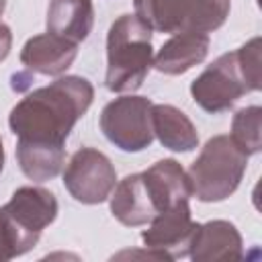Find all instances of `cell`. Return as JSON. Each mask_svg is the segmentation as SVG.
Here are the masks:
<instances>
[{"instance_id": "obj_15", "label": "cell", "mask_w": 262, "mask_h": 262, "mask_svg": "<svg viewBox=\"0 0 262 262\" xmlns=\"http://www.w3.org/2000/svg\"><path fill=\"white\" fill-rule=\"evenodd\" d=\"M45 27L47 33L80 45L94 27L92 0H49Z\"/></svg>"}, {"instance_id": "obj_12", "label": "cell", "mask_w": 262, "mask_h": 262, "mask_svg": "<svg viewBox=\"0 0 262 262\" xmlns=\"http://www.w3.org/2000/svg\"><path fill=\"white\" fill-rule=\"evenodd\" d=\"M141 176L158 213L180 201H190L192 196L188 174L174 158L158 160L145 172H141Z\"/></svg>"}, {"instance_id": "obj_5", "label": "cell", "mask_w": 262, "mask_h": 262, "mask_svg": "<svg viewBox=\"0 0 262 262\" xmlns=\"http://www.w3.org/2000/svg\"><path fill=\"white\" fill-rule=\"evenodd\" d=\"M57 211L55 194L41 186H20L0 207V215L16 237L20 256L37 246L43 229L55 221Z\"/></svg>"}, {"instance_id": "obj_8", "label": "cell", "mask_w": 262, "mask_h": 262, "mask_svg": "<svg viewBox=\"0 0 262 262\" xmlns=\"http://www.w3.org/2000/svg\"><path fill=\"white\" fill-rule=\"evenodd\" d=\"M117 184L113 162L94 147H80L72 154L63 170V186L82 205L104 203Z\"/></svg>"}, {"instance_id": "obj_16", "label": "cell", "mask_w": 262, "mask_h": 262, "mask_svg": "<svg viewBox=\"0 0 262 262\" xmlns=\"http://www.w3.org/2000/svg\"><path fill=\"white\" fill-rule=\"evenodd\" d=\"M151 131L170 151H192L199 145V133L186 113L172 104H151Z\"/></svg>"}, {"instance_id": "obj_21", "label": "cell", "mask_w": 262, "mask_h": 262, "mask_svg": "<svg viewBox=\"0 0 262 262\" xmlns=\"http://www.w3.org/2000/svg\"><path fill=\"white\" fill-rule=\"evenodd\" d=\"M10 47H12V33H10V27L0 23V61H4L10 53Z\"/></svg>"}, {"instance_id": "obj_20", "label": "cell", "mask_w": 262, "mask_h": 262, "mask_svg": "<svg viewBox=\"0 0 262 262\" xmlns=\"http://www.w3.org/2000/svg\"><path fill=\"white\" fill-rule=\"evenodd\" d=\"M16 256H20L16 237H14L12 229L8 227V223L4 221V217L0 215V262H8Z\"/></svg>"}, {"instance_id": "obj_23", "label": "cell", "mask_w": 262, "mask_h": 262, "mask_svg": "<svg viewBox=\"0 0 262 262\" xmlns=\"http://www.w3.org/2000/svg\"><path fill=\"white\" fill-rule=\"evenodd\" d=\"M4 8H6V0H0V16H2V12H4Z\"/></svg>"}, {"instance_id": "obj_19", "label": "cell", "mask_w": 262, "mask_h": 262, "mask_svg": "<svg viewBox=\"0 0 262 262\" xmlns=\"http://www.w3.org/2000/svg\"><path fill=\"white\" fill-rule=\"evenodd\" d=\"M237 63L242 68V74L246 82L250 84L252 92L262 88V76H260V37L250 39L239 49H235Z\"/></svg>"}, {"instance_id": "obj_13", "label": "cell", "mask_w": 262, "mask_h": 262, "mask_svg": "<svg viewBox=\"0 0 262 262\" xmlns=\"http://www.w3.org/2000/svg\"><path fill=\"white\" fill-rule=\"evenodd\" d=\"M108 199H111L113 217L127 227L147 225L158 213L151 203V196L143 184L141 172L129 174L123 180H119Z\"/></svg>"}, {"instance_id": "obj_7", "label": "cell", "mask_w": 262, "mask_h": 262, "mask_svg": "<svg viewBox=\"0 0 262 262\" xmlns=\"http://www.w3.org/2000/svg\"><path fill=\"white\" fill-rule=\"evenodd\" d=\"M248 92H252V88L242 74L235 51L219 55L190 84L192 100L211 115L231 108Z\"/></svg>"}, {"instance_id": "obj_1", "label": "cell", "mask_w": 262, "mask_h": 262, "mask_svg": "<svg viewBox=\"0 0 262 262\" xmlns=\"http://www.w3.org/2000/svg\"><path fill=\"white\" fill-rule=\"evenodd\" d=\"M94 86L82 76H57L20 98L10 115L8 127L20 141L66 145L74 125L88 113Z\"/></svg>"}, {"instance_id": "obj_17", "label": "cell", "mask_w": 262, "mask_h": 262, "mask_svg": "<svg viewBox=\"0 0 262 262\" xmlns=\"http://www.w3.org/2000/svg\"><path fill=\"white\" fill-rule=\"evenodd\" d=\"M16 162L23 174L33 182L53 180L66 162V145H47V143H31L16 139Z\"/></svg>"}, {"instance_id": "obj_2", "label": "cell", "mask_w": 262, "mask_h": 262, "mask_svg": "<svg viewBox=\"0 0 262 262\" xmlns=\"http://www.w3.org/2000/svg\"><path fill=\"white\" fill-rule=\"evenodd\" d=\"M151 63V29L135 14H121L106 33L104 86L111 92L133 94L145 82Z\"/></svg>"}, {"instance_id": "obj_10", "label": "cell", "mask_w": 262, "mask_h": 262, "mask_svg": "<svg viewBox=\"0 0 262 262\" xmlns=\"http://www.w3.org/2000/svg\"><path fill=\"white\" fill-rule=\"evenodd\" d=\"M194 262H233L244 258V242L237 227L225 219L196 223L188 244Z\"/></svg>"}, {"instance_id": "obj_9", "label": "cell", "mask_w": 262, "mask_h": 262, "mask_svg": "<svg viewBox=\"0 0 262 262\" xmlns=\"http://www.w3.org/2000/svg\"><path fill=\"white\" fill-rule=\"evenodd\" d=\"M192 211L188 201H180L160 213L147 223V229L141 231V242L145 248H151L164 254L168 260H178L188 256L190 235L194 231Z\"/></svg>"}, {"instance_id": "obj_4", "label": "cell", "mask_w": 262, "mask_h": 262, "mask_svg": "<svg viewBox=\"0 0 262 262\" xmlns=\"http://www.w3.org/2000/svg\"><path fill=\"white\" fill-rule=\"evenodd\" d=\"M133 14L156 33H213L225 25L231 0H133Z\"/></svg>"}, {"instance_id": "obj_6", "label": "cell", "mask_w": 262, "mask_h": 262, "mask_svg": "<svg viewBox=\"0 0 262 262\" xmlns=\"http://www.w3.org/2000/svg\"><path fill=\"white\" fill-rule=\"evenodd\" d=\"M151 100L137 94H123L111 100L100 113V131L121 151H143L154 141L149 108Z\"/></svg>"}, {"instance_id": "obj_22", "label": "cell", "mask_w": 262, "mask_h": 262, "mask_svg": "<svg viewBox=\"0 0 262 262\" xmlns=\"http://www.w3.org/2000/svg\"><path fill=\"white\" fill-rule=\"evenodd\" d=\"M4 160H6V156H4V145H2V137H0V174L4 170Z\"/></svg>"}, {"instance_id": "obj_3", "label": "cell", "mask_w": 262, "mask_h": 262, "mask_svg": "<svg viewBox=\"0 0 262 262\" xmlns=\"http://www.w3.org/2000/svg\"><path fill=\"white\" fill-rule=\"evenodd\" d=\"M248 168V156L229 135L211 137L188 168L192 196L201 203H219L229 199Z\"/></svg>"}, {"instance_id": "obj_11", "label": "cell", "mask_w": 262, "mask_h": 262, "mask_svg": "<svg viewBox=\"0 0 262 262\" xmlns=\"http://www.w3.org/2000/svg\"><path fill=\"white\" fill-rule=\"evenodd\" d=\"M78 55V45L57 35L41 33L31 37L20 49V63L41 76H63Z\"/></svg>"}, {"instance_id": "obj_14", "label": "cell", "mask_w": 262, "mask_h": 262, "mask_svg": "<svg viewBox=\"0 0 262 262\" xmlns=\"http://www.w3.org/2000/svg\"><path fill=\"white\" fill-rule=\"evenodd\" d=\"M209 45L211 41L205 33H176L154 55L151 68L166 76L186 74L201 61H205Z\"/></svg>"}, {"instance_id": "obj_18", "label": "cell", "mask_w": 262, "mask_h": 262, "mask_svg": "<svg viewBox=\"0 0 262 262\" xmlns=\"http://www.w3.org/2000/svg\"><path fill=\"white\" fill-rule=\"evenodd\" d=\"M260 127H262V108L258 104L244 106L235 111L231 119V141L250 158L260 154L262 139H260Z\"/></svg>"}]
</instances>
